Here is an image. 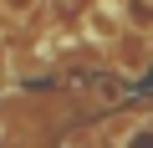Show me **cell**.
<instances>
[{
  "label": "cell",
  "instance_id": "obj_1",
  "mask_svg": "<svg viewBox=\"0 0 153 148\" xmlns=\"http://www.w3.org/2000/svg\"><path fill=\"white\" fill-rule=\"evenodd\" d=\"M112 148H153V123L143 118V123H128V128H117Z\"/></svg>",
  "mask_w": 153,
  "mask_h": 148
},
{
  "label": "cell",
  "instance_id": "obj_2",
  "mask_svg": "<svg viewBox=\"0 0 153 148\" xmlns=\"http://www.w3.org/2000/svg\"><path fill=\"white\" fill-rule=\"evenodd\" d=\"M123 16H128V26H133V31L153 36V0H123Z\"/></svg>",
  "mask_w": 153,
  "mask_h": 148
},
{
  "label": "cell",
  "instance_id": "obj_3",
  "mask_svg": "<svg viewBox=\"0 0 153 148\" xmlns=\"http://www.w3.org/2000/svg\"><path fill=\"white\" fill-rule=\"evenodd\" d=\"M36 5H41V0H0V10H5V16H16V21H26Z\"/></svg>",
  "mask_w": 153,
  "mask_h": 148
}]
</instances>
